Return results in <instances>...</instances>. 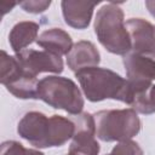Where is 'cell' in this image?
<instances>
[{
    "instance_id": "9",
    "label": "cell",
    "mask_w": 155,
    "mask_h": 155,
    "mask_svg": "<svg viewBox=\"0 0 155 155\" xmlns=\"http://www.w3.org/2000/svg\"><path fill=\"white\" fill-rule=\"evenodd\" d=\"M22 68L30 75L38 76L40 73H56L63 71V61L59 56L47 51L23 50L16 54Z\"/></svg>"
},
{
    "instance_id": "16",
    "label": "cell",
    "mask_w": 155,
    "mask_h": 155,
    "mask_svg": "<svg viewBox=\"0 0 155 155\" xmlns=\"http://www.w3.org/2000/svg\"><path fill=\"white\" fill-rule=\"evenodd\" d=\"M0 155H45V154L35 149L24 148L21 143L16 140H6L1 144Z\"/></svg>"
},
{
    "instance_id": "4",
    "label": "cell",
    "mask_w": 155,
    "mask_h": 155,
    "mask_svg": "<svg viewBox=\"0 0 155 155\" xmlns=\"http://www.w3.org/2000/svg\"><path fill=\"white\" fill-rule=\"evenodd\" d=\"M38 98L54 109L78 115L84 108V98L78 85L63 76H46L39 81Z\"/></svg>"
},
{
    "instance_id": "1",
    "label": "cell",
    "mask_w": 155,
    "mask_h": 155,
    "mask_svg": "<svg viewBox=\"0 0 155 155\" xmlns=\"http://www.w3.org/2000/svg\"><path fill=\"white\" fill-rule=\"evenodd\" d=\"M18 134L36 148L61 147L73 138L75 125L71 119L61 115L47 117L40 111H29L19 120Z\"/></svg>"
},
{
    "instance_id": "20",
    "label": "cell",
    "mask_w": 155,
    "mask_h": 155,
    "mask_svg": "<svg viewBox=\"0 0 155 155\" xmlns=\"http://www.w3.org/2000/svg\"><path fill=\"white\" fill-rule=\"evenodd\" d=\"M68 155H73V154H68Z\"/></svg>"
},
{
    "instance_id": "17",
    "label": "cell",
    "mask_w": 155,
    "mask_h": 155,
    "mask_svg": "<svg viewBox=\"0 0 155 155\" xmlns=\"http://www.w3.org/2000/svg\"><path fill=\"white\" fill-rule=\"evenodd\" d=\"M108 155H144L142 148L138 145V143L127 139V140H122L119 144H116L111 153Z\"/></svg>"
},
{
    "instance_id": "14",
    "label": "cell",
    "mask_w": 155,
    "mask_h": 155,
    "mask_svg": "<svg viewBox=\"0 0 155 155\" xmlns=\"http://www.w3.org/2000/svg\"><path fill=\"white\" fill-rule=\"evenodd\" d=\"M128 84V81H127ZM126 104L131 105L132 109L140 114L155 113V85H130Z\"/></svg>"
},
{
    "instance_id": "2",
    "label": "cell",
    "mask_w": 155,
    "mask_h": 155,
    "mask_svg": "<svg viewBox=\"0 0 155 155\" xmlns=\"http://www.w3.org/2000/svg\"><path fill=\"white\" fill-rule=\"evenodd\" d=\"M94 33L102 46L110 53L120 56L130 53L131 39L124 21V12L117 4H104L97 11Z\"/></svg>"
},
{
    "instance_id": "12",
    "label": "cell",
    "mask_w": 155,
    "mask_h": 155,
    "mask_svg": "<svg viewBox=\"0 0 155 155\" xmlns=\"http://www.w3.org/2000/svg\"><path fill=\"white\" fill-rule=\"evenodd\" d=\"M99 62L101 54L91 41H78L67 54V64L75 73L82 69L97 67Z\"/></svg>"
},
{
    "instance_id": "11",
    "label": "cell",
    "mask_w": 155,
    "mask_h": 155,
    "mask_svg": "<svg viewBox=\"0 0 155 155\" xmlns=\"http://www.w3.org/2000/svg\"><path fill=\"white\" fill-rule=\"evenodd\" d=\"M96 2L81 0H63L61 2L62 13L65 23L75 29H85L88 27Z\"/></svg>"
},
{
    "instance_id": "10",
    "label": "cell",
    "mask_w": 155,
    "mask_h": 155,
    "mask_svg": "<svg viewBox=\"0 0 155 155\" xmlns=\"http://www.w3.org/2000/svg\"><path fill=\"white\" fill-rule=\"evenodd\" d=\"M122 62L130 85H149L155 80V59L130 52Z\"/></svg>"
},
{
    "instance_id": "18",
    "label": "cell",
    "mask_w": 155,
    "mask_h": 155,
    "mask_svg": "<svg viewBox=\"0 0 155 155\" xmlns=\"http://www.w3.org/2000/svg\"><path fill=\"white\" fill-rule=\"evenodd\" d=\"M51 5V1L48 0H27L19 2V6L29 13H41L46 11Z\"/></svg>"
},
{
    "instance_id": "15",
    "label": "cell",
    "mask_w": 155,
    "mask_h": 155,
    "mask_svg": "<svg viewBox=\"0 0 155 155\" xmlns=\"http://www.w3.org/2000/svg\"><path fill=\"white\" fill-rule=\"evenodd\" d=\"M39 24L30 21L18 22L13 25L8 35V42L16 53L25 50L35 39H38Z\"/></svg>"
},
{
    "instance_id": "8",
    "label": "cell",
    "mask_w": 155,
    "mask_h": 155,
    "mask_svg": "<svg viewBox=\"0 0 155 155\" xmlns=\"http://www.w3.org/2000/svg\"><path fill=\"white\" fill-rule=\"evenodd\" d=\"M126 28L131 39V51L155 58V25L143 18H130Z\"/></svg>"
},
{
    "instance_id": "19",
    "label": "cell",
    "mask_w": 155,
    "mask_h": 155,
    "mask_svg": "<svg viewBox=\"0 0 155 155\" xmlns=\"http://www.w3.org/2000/svg\"><path fill=\"white\" fill-rule=\"evenodd\" d=\"M145 6L149 10L150 15L155 18V0H147L145 1Z\"/></svg>"
},
{
    "instance_id": "13",
    "label": "cell",
    "mask_w": 155,
    "mask_h": 155,
    "mask_svg": "<svg viewBox=\"0 0 155 155\" xmlns=\"http://www.w3.org/2000/svg\"><path fill=\"white\" fill-rule=\"evenodd\" d=\"M36 44L50 53L62 57L68 54L73 47L70 35L61 28H51L40 34L36 39Z\"/></svg>"
},
{
    "instance_id": "7",
    "label": "cell",
    "mask_w": 155,
    "mask_h": 155,
    "mask_svg": "<svg viewBox=\"0 0 155 155\" xmlns=\"http://www.w3.org/2000/svg\"><path fill=\"white\" fill-rule=\"evenodd\" d=\"M75 132L69 147L73 155H98L99 144L96 140V121L90 113H80L73 119Z\"/></svg>"
},
{
    "instance_id": "3",
    "label": "cell",
    "mask_w": 155,
    "mask_h": 155,
    "mask_svg": "<svg viewBox=\"0 0 155 155\" xmlns=\"http://www.w3.org/2000/svg\"><path fill=\"white\" fill-rule=\"evenodd\" d=\"M85 97L90 102L115 99L126 103L128 94L127 80L107 68H87L75 73Z\"/></svg>"
},
{
    "instance_id": "5",
    "label": "cell",
    "mask_w": 155,
    "mask_h": 155,
    "mask_svg": "<svg viewBox=\"0 0 155 155\" xmlns=\"http://www.w3.org/2000/svg\"><path fill=\"white\" fill-rule=\"evenodd\" d=\"M93 116L96 134L103 142L127 140L140 131V120L132 108L101 110Z\"/></svg>"
},
{
    "instance_id": "6",
    "label": "cell",
    "mask_w": 155,
    "mask_h": 155,
    "mask_svg": "<svg viewBox=\"0 0 155 155\" xmlns=\"http://www.w3.org/2000/svg\"><path fill=\"white\" fill-rule=\"evenodd\" d=\"M0 81L6 90L21 99L38 98L36 76L28 74L18 62L16 56H10L1 51L0 58Z\"/></svg>"
}]
</instances>
